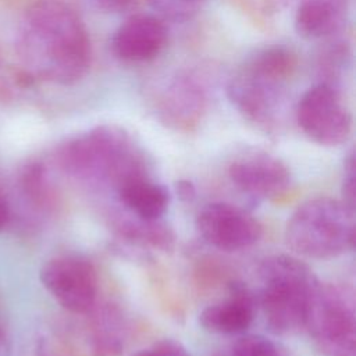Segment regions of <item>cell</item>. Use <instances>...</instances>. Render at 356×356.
Instances as JSON below:
<instances>
[{
    "instance_id": "obj_14",
    "label": "cell",
    "mask_w": 356,
    "mask_h": 356,
    "mask_svg": "<svg viewBox=\"0 0 356 356\" xmlns=\"http://www.w3.org/2000/svg\"><path fill=\"white\" fill-rule=\"evenodd\" d=\"M120 202L124 207L140 220H159L170 203L168 189L149 177L147 172L125 178L115 186Z\"/></svg>"
},
{
    "instance_id": "obj_25",
    "label": "cell",
    "mask_w": 356,
    "mask_h": 356,
    "mask_svg": "<svg viewBox=\"0 0 356 356\" xmlns=\"http://www.w3.org/2000/svg\"><path fill=\"white\" fill-rule=\"evenodd\" d=\"M186 1H193V0H186Z\"/></svg>"
},
{
    "instance_id": "obj_18",
    "label": "cell",
    "mask_w": 356,
    "mask_h": 356,
    "mask_svg": "<svg viewBox=\"0 0 356 356\" xmlns=\"http://www.w3.org/2000/svg\"><path fill=\"white\" fill-rule=\"evenodd\" d=\"M217 356H291V353L281 343L263 335H245Z\"/></svg>"
},
{
    "instance_id": "obj_4",
    "label": "cell",
    "mask_w": 356,
    "mask_h": 356,
    "mask_svg": "<svg viewBox=\"0 0 356 356\" xmlns=\"http://www.w3.org/2000/svg\"><path fill=\"white\" fill-rule=\"evenodd\" d=\"M296 70V57L284 47H270L253 56L232 78L228 96L253 124L270 129L277 121L284 86Z\"/></svg>"
},
{
    "instance_id": "obj_11",
    "label": "cell",
    "mask_w": 356,
    "mask_h": 356,
    "mask_svg": "<svg viewBox=\"0 0 356 356\" xmlns=\"http://www.w3.org/2000/svg\"><path fill=\"white\" fill-rule=\"evenodd\" d=\"M206 108L207 96L203 83L191 74H179L160 95L156 113L165 127L189 132L200 124Z\"/></svg>"
},
{
    "instance_id": "obj_19",
    "label": "cell",
    "mask_w": 356,
    "mask_h": 356,
    "mask_svg": "<svg viewBox=\"0 0 356 356\" xmlns=\"http://www.w3.org/2000/svg\"><path fill=\"white\" fill-rule=\"evenodd\" d=\"M132 356H191L186 348L174 339H161Z\"/></svg>"
},
{
    "instance_id": "obj_2",
    "label": "cell",
    "mask_w": 356,
    "mask_h": 356,
    "mask_svg": "<svg viewBox=\"0 0 356 356\" xmlns=\"http://www.w3.org/2000/svg\"><path fill=\"white\" fill-rule=\"evenodd\" d=\"M261 282L256 298L266 325L275 335H292L306 328L312 298L320 284L312 268L288 254L266 257L259 266Z\"/></svg>"
},
{
    "instance_id": "obj_8",
    "label": "cell",
    "mask_w": 356,
    "mask_h": 356,
    "mask_svg": "<svg viewBox=\"0 0 356 356\" xmlns=\"http://www.w3.org/2000/svg\"><path fill=\"white\" fill-rule=\"evenodd\" d=\"M39 278L63 309L75 314L93 309L97 298V273L88 259L76 254L53 257L42 266Z\"/></svg>"
},
{
    "instance_id": "obj_9",
    "label": "cell",
    "mask_w": 356,
    "mask_h": 356,
    "mask_svg": "<svg viewBox=\"0 0 356 356\" xmlns=\"http://www.w3.org/2000/svg\"><path fill=\"white\" fill-rule=\"evenodd\" d=\"M195 224L209 245L224 252L250 248L263 234L261 224L252 214L224 202L206 204L197 213Z\"/></svg>"
},
{
    "instance_id": "obj_5",
    "label": "cell",
    "mask_w": 356,
    "mask_h": 356,
    "mask_svg": "<svg viewBox=\"0 0 356 356\" xmlns=\"http://www.w3.org/2000/svg\"><path fill=\"white\" fill-rule=\"evenodd\" d=\"M355 210L342 200L317 196L303 202L285 228L288 246L309 259H332L355 243Z\"/></svg>"
},
{
    "instance_id": "obj_6",
    "label": "cell",
    "mask_w": 356,
    "mask_h": 356,
    "mask_svg": "<svg viewBox=\"0 0 356 356\" xmlns=\"http://www.w3.org/2000/svg\"><path fill=\"white\" fill-rule=\"evenodd\" d=\"M355 307L352 288L331 282L318 284L305 330L324 356H356Z\"/></svg>"
},
{
    "instance_id": "obj_15",
    "label": "cell",
    "mask_w": 356,
    "mask_h": 356,
    "mask_svg": "<svg viewBox=\"0 0 356 356\" xmlns=\"http://www.w3.org/2000/svg\"><path fill=\"white\" fill-rule=\"evenodd\" d=\"M342 18L343 0H303L295 14V28L305 39H323L339 29Z\"/></svg>"
},
{
    "instance_id": "obj_22",
    "label": "cell",
    "mask_w": 356,
    "mask_h": 356,
    "mask_svg": "<svg viewBox=\"0 0 356 356\" xmlns=\"http://www.w3.org/2000/svg\"><path fill=\"white\" fill-rule=\"evenodd\" d=\"M175 192L178 195V197L184 202H191L195 199L196 196V189L195 185L188 181V179H179L175 182Z\"/></svg>"
},
{
    "instance_id": "obj_24",
    "label": "cell",
    "mask_w": 356,
    "mask_h": 356,
    "mask_svg": "<svg viewBox=\"0 0 356 356\" xmlns=\"http://www.w3.org/2000/svg\"><path fill=\"white\" fill-rule=\"evenodd\" d=\"M10 221V210L6 200L0 195V232L7 227Z\"/></svg>"
},
{
    "instance_id": "obj_10",
    "label": "cell",
    "mask_w": 356,
    "mask_h": 356,
    "mask_svg": "<svg viewBox=\"0 0 356 356\" xmlns=\"http://www.w3.org/2000/svg\"><path fill=\"white\" fill-rule=\"evenodd\" d=\"M228 177L239 191L256 199H280L291 186V172L286 164L264 152L236 157L228 167Z\"/></svg>"
},
{
    "instance_id": "obj_12",
    "label": "cell",
    "mask_w": 356,
    "mask_h": 356,
    "mask_svg": "<svg viewBox=\"0 0 356 356\" xmlns=\"http://www.w3.org/2000/svg\"><path fill=\"white\" fill-rule=\"evenodd\" d=\"M167 43L164 22L150 14L127 18L114 32L111 49L125 63H146L157 57Z\"/></svg>"
},
{
    "instance_id": "obj_13",
    "label": "cell",
    "mask_w": 356,
    "mask_h": 356,
    "mask_svg": "<svg viewBox=\"0 0 356 356\" xmlns=\"http://www.w3.org/2000/svg\"><path fill=\"white\" fill-rule=\"evenodd\" d=\"M256 306L254 293L245 284L232 282L224 300L209 305L200 312L199 324L213 334H239L250 327Z\"/></svg>"
},
{
    "instance_id": "obj_3",
    "label": "cell",
    "mask_w": 356,
    "mask_h": 356,
    "mask_svg": "<svg viewBox=\"0 0 356 356\" xmlns=\"http://www.w3.org/2000/svg\"><path fill=\"white\" fill-rule=\"evenodd\" d=\"M60 168L76 179L110 182L114 188L125 178L147 172L145 160L128 134L102 125L81 134L57 150Z\"/></svg>"
},
{
    "instance_id": "obj_17",
    "label": "cell",
    "mask_w": 356,
    "mask_h": 356,
    "mask_svg": "<svg viewBox=\"0 0 356 356\" xmlns=\"http://www.w3.org/2000/svg\"><path fill=\"white\" fill-rule=\"evenodd\" d=\"M50 184L42 163H29L21 172V186L24 193L32 204L42 210L50 209L54 203L56 196Z\"/></svg>"
},
{
    "instance_id": "obj_1",
    "label": "cell",
    "mask_w": 356,
    "mask_h": 356,
    "mask_svg": "<svg viewBox=\"0 0 356 356\" xmlns=\"http://www.w3.org/2000/svg\"><path fill=\"white\" fill-rule=\"evenodd\" d=\"M17 50L36 76L72 85L92 63V44L79 13L65 0H36L25 11Z\"/></svg>"
},
{
    "instance_id": "obj_7",
    "label": "cell",
    "mask_w": 356,
    "mask_h": 356,
    "mask_svg": "<svg viewBox=\"0 0 356 356\" xmlns=\"http://www.w3.org/2000/svg\"><path fill=\"white\" fill-rule=\"evenodd\" d=\"M300 131L321 146H339L352 134V113L334 85L318 83L303 93L296 106Z\"/></svg>"
},
{
    "instance_id": "obj_16",
    "label": "cell",
    "mask_w": 356,
    "mask_h": 356,
    "mask_svg": "<svg viewBox=\"0 0 356 356\" xmlns=\"http://www.w3.org/2000/svg\"><path fill=\"white\" fill-rule=\"evenodd\" d=\"M121 234L139 243H147L161 250H171L174 248V234L172 231L159 220H140L124 222L121 227Z\"/></svg>"
},
{
    "instance_id": "obj_23",
    "label": "cell",
    "mask_w": 356,
    "mask_h": 356,
    "mask_svg": "<svg viewBox=\"0 0 356 356\" xmlns=\"http://www.w3.org/2000/svg\"><path fill=\"white\" fill-rule=\"evenodd\" d=\"M0 356H11V346L4 327L0 323Z\"/></svg>"
},
{
    "instance_id": "obj_21",
    "label": "cell",
    "mask_w": 356,
    "mask_h": 356,
    "mask_svg": "<svg viewBox=\"0 0 356 356\" xmlns=\"http://www.w3.org/2000/svg\"><path fill=\"white\" fill-rule=\"evenodd\" d=\"M97 7L111 11V13H118V11H125L132 7H135L140 0H92Z\"/></svg>"
},
{
    "instance_id": "obj_20",
    "label": "cell",
    "mask_w": 356,
    "mask_h": 356,
    "mask_svg": "<svg viewBox=\"0 0 356 356\" xmlns=\"http://www.w3.org/2000/svg\"><path fill=\"white\" fill-rule=\"evenodd\" d=\"M355 154L350 153L345 161L343 167V179H342V202L355 210L356 200V184H355Z\"/></svg>"
}]
</instances>
